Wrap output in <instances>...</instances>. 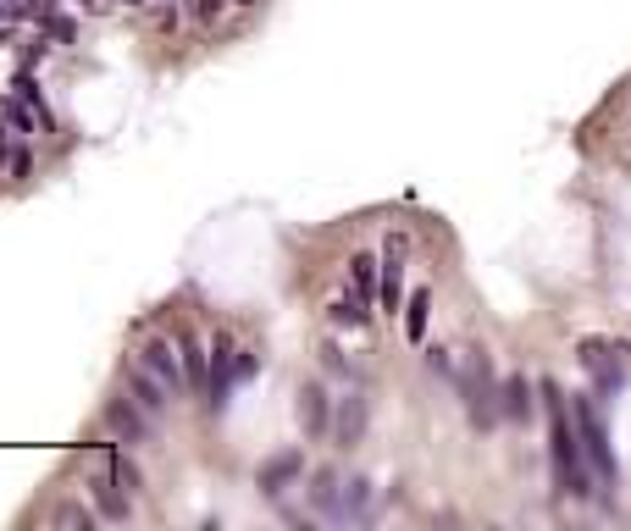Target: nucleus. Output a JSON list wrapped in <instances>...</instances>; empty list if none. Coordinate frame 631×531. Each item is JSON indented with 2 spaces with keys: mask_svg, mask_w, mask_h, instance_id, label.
<instances>
[{
  "mask_svg": "<svg viewBox=\"0 0 631 531\" xmlns=\"http://www.w3.org/2000/svg\"><path fill=\"white\" fill-rule=\"evenodd\" d=\"M543 399H548V454H554V476H560V487L571 498H587L593 493V471H587V454H582V432L571 426L554 382L543 388Z\"/></svg>",
  "mask_w": 631,
  "mask_h": 531,
  "instance_id": "f257e3e1",
  "label": "nucleus"
},
{
  "mask_svg": "<svg viewBox=\"0 0 631 531\" xmlns=\"http://www.w3.org/2000/svg\"><path fill=\"white\" fill-rule=\"evenodd\" d=\"M576 432H582V454H587V471H593V482L604 487H615V454H609V432H604V421H598V410H593V399H576Z\"/></svg>",
  "mask_w": 631,
  "mask_h": 531,
  "instance_id": "f03ea898",
  "label": "nucleus"
},
{
  "mask_svg": "<svg viewBox=\"0 0 631 531\" xmlns=\"http://www.w3.org/2000/svg\"><path fill=\"white\" fill-rule=\"evenodd\" d=\"M454 382H460V399L465 410H471V421L477 426H493L499 421V388H493V366H488V354H471L465 360V371H454Z\"/></svg>",
  "mask_w": 631,
  "mask_h": 531,
  "instance_id": "7ed1b4c3",
  "label": "nucleus"
},
{
  "mask_svg": "<svg viewBox=\"0 0 631 531\" xmlns=\"http://www.w3.org/2000/svg\"><path fill=\"white\" fill-rule=\"evenodd\" d=\"M139 366H144V371H155V377L167 382V393H172V399H178V393L189 388V371H183V349L172 354V343H161V338H155V343H144Z\"/></svg>",
  "mask_w": 631,
  "mask_h": 531,
  "instance_id": "20e7f679",
  "label": "nucleus"
},
{
  "mask_svg": "<svg viewBox=\"0 0 631 531\" xmlns=\"http://www.w3.org/2000/svg\"><path fill=\"white\" fill-rule=\"evenodd\" d=\"M405 233H393L388 238V260H382V288H377V299H382V310H399V294H405Z\"/></svg>",
  "mask_w": 631,
  "mask_h": 531,
  "instance_id": "39448f33",
  "label": "nucleus"
},
{
  "mask_svg": "<svg viewBox=\"0 0 631 531\" xmlns=\"http://www.w3.org/2000/svg\"><path fill=\"white\" fill-rule=\"evenodd\" d=\"M582 366L593 371L598 393H615L620 388V360H615V349H609V343H593V338H587L582 343Z\"/></svg>",
  "mask_w": 631,
  "mask_h": 531,
  "instance_id": "423d86ee",
  "label": "nucleus"
},
{
  "mask_svg": "<svg viewBox=\"0 0 631 531\" xmlns=\"http://www.w3.org/2000/svg\"><path fill=\"white\" fill-rule=\"evenodd\" d=\"M144 415H150V410H144V404H139V410H133L128 399H117V404H111V410H106V426H111V432L122 437V443H139V437L150 432V421H144Z\"/></svg>",
  "mask_w": 631,
  "mask_h": 531,
  "instance_id": "0eeeda50",
  "label": "nucleus"
},
{
  "mask_svg": "<svg viewBox=\"0 0 631 531\" xmlns=\"http://www.w3.org/2000/svg\"><path fill=\"white\" fill-rule=\"evenodd\" d=\"M128 388L133 393H139V404H144V410H167V404H172V393H167V382H161V377H155V371H144V366H133L128 371Z\"/></svg>",
  "mask_w": 631,
  "mask_h": 531,
  "instance_id": "6e6552de",
  "label": "nucleus"
},
{
  "mask_svg": "<svg viewBox=\"0 0 631 531\" xmlns=\"http://www.w3.org/2000/svg\"><path fill=\"white\" fill-rule=\"evenodd\" d=\"M0 117L12 122V133H17V139H28V133H45V122H39V111L28 106L23 95H0Z\"/></svg>",
  "mask_w": 631,
  "mask_h": 531,
  "instance_id": "1a4fd4ad",
  "label": "nucleus"
},
{
  "mask_svg": "<svg viewBox=\"0 0 631 531\" xmlns=\"http://www.w3.org/2000/svg\"><path fill=\"white\" fill-rule=\"evenodd\" d=\"M299 421H305L310 437L327 432V393L316 388V382H305V388H299Z\"/></svg>",
  "mask_w": 631,
  "mask_h": 531,
  "instance_id": "9d476101",
  "label": "nucleus"
},
{
  "mask_svg": "<svg viewBox=\"0 0 631 531\" xmlns=\"http://www.w3.org/2000/svg\"><path fill=\"white\" fill-rule=\"evenodd\" d=\"M299 471H305V460H299V454H277V460L261 471V493H266V498H277V493H283V487L294 482Z\"/></svg>",
  "mask_w": 631,
  "mask_h": 531,
  "instance_id": "9b49d317",
  "label": "nucleus"
},
{
  "mask_svg": "<svg viewBox=\"0 0 631 531\" xmlns=\"http://www.w3.org/2000/svg\"><path fill=\"white\" fill-rule=\"evenodd\" d=\"M499 410L510 415V421H526V415H532V382L526 377H510L499 388Z\"/></svg>",
  "mask_w": 631,
  "mask_h": 531,
  "instance_id": "f8f14e48",
  "label": "nucleus"
},
{
  "mask_svg": "<svg viewBox=\"0 0 631 531\" xmlns=\"http://www.w3.org/2000/svg\"><path fill=\"white\" fill-rule=\"evenodd\" d=\"M360 432H366V399L349 393V399L338 404V443H355Z\"/></svg>",
  "mask_w": 631,
  "mask_h": 531,
  "instance_id": "ddd939ff",
  "label": "nucleus"
},
{
  "mask_svg": "<svg viewBox=\"0 0 631 531\" xmlns=\"http://www.w3.org/2000/svg\"><path fill=\"white\" fill-rule=\"evenodd\" d=\"M349 283H355V294L360 299H366V305H371V299H377V260H371V255H355V260H349Z\"/></svg>",
  "mask_w": 631,
  "mask_h": 531,
  "instance_id": "4468645a",
  "label": "nucleus"
},
{
  "mask_svg": "<svg viewBox=\"0 0 631 531\" xmlns=\"http://www.w3.org/2000/svg\"><path fill=\"white\" fill-rule=\"evenodd\" d=\"M427 316H432V294H427V288H416V299L405 305V332H410V343L427 338Z\"/></svg>",
  "mask_w": 631,
  "mask_h": 531,
  "instance_id": "2eb2a0df",
  "label": "nucleus"
},
{
  "mask_svg": "<svg viewBox=\"0 0 631 531\" xmlns=\"http://www.w3.org/2000/svg\"><path fill=\"white\" fill-rule=\"evenodd\" d=\"M310 498H316V509H322V515H333V520H338V498H344V493H338V476H333V471H322V476H316Z\"/></svg>",
  "mask_w": 631,
  "mask_h": 531,
  "instance_id": "dca6fc26",
  "label": "nucleus"
},
{
  "mask_svg": "<svg viewBox=\"0 0 631 531\" xmlns=\"http://www.w3.org/2000/svg\"><path fill=\"white\" fill-rule=\"evenodd\" d=\"M178 349H183V371H189V388H200V382H205V349L189 338V332L178 338Z\"/></svg>",
  "mask_w": 631,
  "mask_h": 531,
  "instance_id": "f3484780",
  "label": "nucleus"
},
{
  "mask_svg": "<svg viewBox=\"0 0 631 531\" xmlns=\"http://www.w3.org/2000/svg\"><path fill=\"white\" fill-rule=\"evenodd\" d=\"M333 321H338V327H366V299H360V294H344L333 305Z\"/></svg>",
  "mask_w": 631,
  "mask_h": 531,
  "instance_id": "a211bd4d",
  "label": "nucleus"
},
{
  "mask_svg": "<svg viewBox=\"0 0 631 531\" xmlns=\"http://www.w3.org/2000/svg\"><path fill=\"white\" fill-rule=\"evenodd\" d=\"M17 95L28 100V106L39 111V122H45V133H50V111H45V95H39V83H34V72H17Z\"/></svg>",
  "mask_w": 631,
  "mask_h": 531,
  "instance_id": "6ab92c4d",
  "label": "nucleus"
},
{
  "mask_svg": "<svg viewBox=\"0 0 631 531\" xmlns=\"http://www.w3.org/2000/svg\"><path fill=\"white\" fill-rule=\"evenodd\" d=\"M56 526H95V515H89V509H78V504H67V509H61V515H56Z\"/></svg>",
  "mask_w": 631,
  "mask_h": 531,
  "instance_id": "aec40b11",
  "label": "nucleus"
},
{
  "mask_svg": "<svg viewBox=\"0 0 631 531\" xmlns=\"http://www.w3.org/2000/svg\"><path fill=\"white\" fill-rule=\"evenodd\" d=\"M222 6H233V0H194V17H200V23H216Z\"/></svg>",
  "mask_w": 631,
  "mask_h": 531,
  "instance_id": "412c9836",
  "label": "nucleus"
},
{
  "mask_svg": "<svg viewBox=\"0 0 631 531\" xmlns=\"http://www.w3.org/2000/svg\"><path fill=\"white\" fill-rule=\"evenodd\" d=\"M45 28L61 39V45H72V23H67V17H45Z\"/></svg>",
  "mask_w": 631,
  "mask_h": 531,
  "instance_id": "4be33fe9",
  "label": "nucleus"
},
{
  "mask_svg": "<svg viewBox=\"0 0 631 531\" xmlns=\"http://www.w3.org/2000/svg\"><path fill=\"white\" fill-rule=\"evenodd\" d=\"M12 172H17V177H28V172H34V161H28V150H12Z\"/></svg>",
  "mask_w": 631,
  "mask_h": 531,
  "instance_id": "5701e85b",
  "label": "nucleus"
},
{
  "mask_svg": "<svg viewBox=\"0 0 631 531\" xmlns=\"http://www.w3.org/2000/svg\"><path fill=\"white\" fill-rule=\"evenodd\" d=\"M78 6H106V0H78Z\"/></svg>",
  "mask_w": 631,
  "mask_h": 531,
  "instance_id": "b1692460",
  "label": "nucleus"
},
{
  "mask_svg": "<svg viewBox=\"0 0 631 531\" xmlns=\"http://www.w3.org/2000/svg\"><path fill=\"white\" fill-rule=\"evenodd\" d=\"M233 6H255V0H233Z\"/></svg>",
  "mask_w": 631,
  "mask_h": 531,
  "instance_id": "393cba45",
  "label": "nucleus"
},
{
  "mask_svg": "<svg viewBox=\"0 0 631 531\" xmlns=\"http://www.w3.org/2000/svg\"><path fill=\"white\" fill-rule=\"evenodd\" d=\"M128 6H144V0H128Z\"/></svg>",
  "mask_w": 631,
  "mask_h": 531,
  "instance_id": "a878e982",
  "label": "nucleus"
}]
</instances>
